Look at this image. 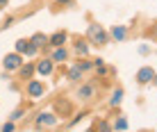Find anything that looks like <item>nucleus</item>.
I'll use <instances>...</instances> for the list:
<instances>
[{"mask_svg": "<svg viewBox=\"0 0 157 132\" xmlns=\"http://www.w3.org/2000/svg\"><path fill=\"white\" fill-rule=\"evenodd\" d=\"M86 34H89V37H91V39H94L96 43H107V34L100 30V25H91Z\"/></svg>", "mask_w": 157, "mask_h": 132, "instance_id": "nucleus-1", "label": "nucleus"}, {"mask_svg": "<svg viewBox=\"0 0 157 132\" xmlns=\"http://www.w3.org/2000/svg\"><path fill=\"white\" fill-rule=\"evenodd\" d=\"M155 78V71L150 68V66H144V68H139V73H137V82L139 84H146V82H150Z\"/></svg>", "mask_w": 157, "mask_h": 132, "instance_id": "nucleus-2", "label": "nucleus"}, {"mask_svg": "<svg viewBox=\"0 0 157 132\" xmlns=\"http://www.w3.org/2000/svg\"><path fill=\"white\" fill-rule=\"evenodd\" d=\"M18 66H21V55L18 52H12V55L5 57V68L7 71H14V68H18Z\"/></svg>", "mask_w": 157, "mask_h": 132, "instance_id": "nucleus-3", "label": "nucleus"}, {"mask_svg": "<svg viewBox=\"0 0 157 132\" xmlns=\"http://www.w3.org/2000/svg\"><path fill=\"white\" fill-rule=\"evenodd\" d=\"M28 93H30L32 98H41L43 96V84H41L39 80H32L30 84H28Z\"/></svg>", "mask_w": 157, "mask_h": 132, "instance_id": "nucleus-4", "label": "nucleus"}, {"mask_svg": "<svg viewBox=\"0 0 157 132\" xmlns=\"http://www.w3.org/2000/svg\"><path fill=\"white\" fill-rule=\"evenodd\" d=\"M36 71H39L41 75H50L52 73V59H41V62L36 64Z\"/></svg>", "mask_w": 157, "mask_h": 132, "instance_id": "nucleus-5", "label": "nucleus"}, {"mask_svg": "<svg viewBox=\"0 0 157 132\" xmlns=\"http://www.w3.org/2000/svg\"><path fill=\"white\" fill-rule=\"evenodd\" d=\"M64 41H66V32H55L52 37H48V43H50V46H55V48H59Z\"/></svg>", "mask_w": 157, "mask_h": 132, "instance_id": "nucleus-6", "label": "nucleus"}, {"mask_svg": "<svg viewBox=\"0 0 157 132\" xmlns=\"http://www.w3.org/2000/svg\"><path fill=\"white\" fill-rule=\"evenodd\" d=\"M91 96H94V87H91V84L80 87V91H78V98H80V100H89Z\"/></svg>", "mask_w": 157, "mask_h": 132, "instance_id": "nucleus-7", "label": "nucleus"}, {"mask_svg": "<svg viewBox=\"0 0 157 132\" xmlns=\"http://www.w3.org/2000/svg\"><path fill=\"white\" fill-rule=\"evenodd\" d=\"M43 123H46V125H55V123H57V118L52 116V114H41V116H39V121H36V125L41 128Z\"/></svg>", "mask_w": 157, "mask_h": 132, "instance_id": "nucleus-8", "label": "nucleus"}, {"mask_svg": "<svg viewBox=\"0 0 157 132\" xmlns=\"http://www.w3.org/2000/svg\"><path fill=\"white\" fill-rule=\"evenodd\" d=\"M30 43H32V46H36V48H41L43 43H48V37H46V34H41V32H36V34L30 39Z\"/></svg>", "mask_w": 157, "mask_h": 132, "instance_id": "nucleus-9", "label": "nucleus"}, {"mask_svg": "<svg viewBox=\"0 0 157 132\" xmlns=\"http://www.w3.org/2000/svg\"><path fill=\"white\" fill-rule=\"evenodd\" d=\"M125 34H128V30L123 25H116L114 30H112V37H114L116 41H123V39H125Z\"/></svg>", "mask_w": 157, "mask_h": 132, "instance_id": "nucleus-10", "label": "nucleus"}, {"mask_svg": "<svg viewBox=\"0 0 157 132\" xmlns=\"http://www.w3.org/2000/svg\"><path fill=\"white\" fill-rule=\"evenodd\" d=\"M32 73H34V66H32V64L21 66V78H23V80H30V78H32Z\"/></svg>", "mask_w": 157, "mask_h": 132, "instance_id": "nucleus-11", "label": "nucleus"}, {"mask_svg": "<svg viewBox=\"0 0 157 132\" xmlns=\"http://www.w3.org/2000/svg\"><path fill=\"white\" fill-rule=\"evenodd\" d=\"M66 57H68V52H66V50H64V48H62V46H59V48H57V50H55V52H52V62H64V59H66Z\"/></svg>", "mask_w": 157, "mask_h": 132, "instance_id": "nucleus-12", "label": "nucleus"}, {"mask_svg": "<svg viewBox=\"0 0 157 132\" xmlns=\"http://www.w3.org/2000/svg\"><path fill=\"white\" fill-rule=\"evenodd\" d=\"M121 100H123V89H116L112 96V105H121Z\"/></svg>", "mask_w": 157, "mask_h": 132, "instance_id": "nucleus-13", "label": "nucleus"}, {"mask_svg": "<svg viewBox=\"0 0 157 132\" xmlns=\"http://www.w3.org/2000/svg\"><path fill=\"white\" fill-rule=\"evenodd\" d=\"M30 46V41H25V39H18L16 41V52H25V48Z\"/></svg>", "mask_w": 157, "mask_h": 132, "instance_id": "nucleus-14", "label": "nucleus"}, {"mask_svg": "<svg viewBox=\"0 0 157 132\" xmlns=\"http://www.w3.org/2000/svg\"><path fill=\"white\" fill-rule=\"evenodd\" d=\"M80 75H82L80 66H73V68H71V73H68V80H80Z\"/></svg>", "mask_w": 157, "mask_h": 132, "instance_id": "nucleus-15", "label": "nucleus"}, {"mask_svg": "<svg viewBox=\"0 0 157 132\" xmlns=\"http://www.w3.org/2000/svg\"><path fill=\"white\" fill-rule=\"evenodd\" d=\"M75 50H78L80 55H86V50H89V48L84 46V41H78V46H75Z\"/></svg>", "mask_w": 157, "mask_h": 132, "instance_id": "nucleus-16", "label": "nucleus"}, {"mask_svg": "<svg viewBox=\"0 0 157 132\" xmlns=\"http://www.w3.org/2000/svg\"><path fill=\"white\" fill-rule=\"evenodd\" d=\"M114 128H118V130H125V128H128V121H125V118H118L116 123H114Z\"/></svg>", "mask_w": 157, "mask_h": 132, "instance_id": "nucleus-17", "label": "nucleus"}, {"mask_svg": "<svg viewBox=\"0 0 157 132\" xmlns=\"http://www.w3.org/2000/svg\"><path fill=\"white\" fill-rule=\"evenodd\" d=\"M25 55H28V57H32V55H36V46H32V43H30V46L25 48Z\"/></svg>", "mask_w": 157, "mask_h": 132, "instance_id": "nucleus-18", "label": "nucleus"}, {"mask_svg": "<svg viewBox=\"0 0 157 132\" xmlns=\"http://www.w3.org/2000/svg\"><path fill=\"white\" fill-rule=\"evenodd\" d=\"M78 66H80V71H89L94 64H91V62H82V64H78Z\"/></svg>", "mask_w": 157, "mask_h": 132, "instance_id": "nucleus-19", "label": "nucleus"}, {"mask_svg": "<svg viewBox=\"0 0 157 132\" xmlns=\"http://www.w3.org/2000/svg\"><path fill=\"white\" fill-rule=\"evenodd\" d=\"M21 116H23V109H16V112L12 114V121H18Z\"/></svg>", "mask_w": 157, "mask_h": 132, "instance_id": "nucleus-20", "label": "nucleus"}, {"mask_svg": "<svg viewBox=\"0 0 157 132\" xmlns=\"http://www.w3.org/2000/svg\"><path fill=\"white\" fill-rule=\"evenodd\" d=\"M139 52H141V55H148L150 48H148V46H139Z\"/></svg>", "mask_w": 157, "mask_h": 132, "instance_id": "nucleus-21", "label": "nucleus"}, {"mask_svg": "<svg viewBox=\"0 0 157 132\" xmlns=\"http://www.w3.org/2000/svg\"><path fill=\"white\" fill-rule=\"evenodd\" d=\"M2 130H5V132H9V130H14V123H5V125H2Z\"/></svg>", "mask_w": 157, "mask_h": 132, "instance_id": "nucleus-22", "label": "nucleus"}, {"mask_svg": "<svg viewBox=\"0 0 157 132\" xmlns=\"http://www.w3.org/2000/svg\"><path fill=\"white\" fill-rule=\"evenodd\" d=\"M73 0H59V5H71Z\"/></svg>", "mask_w": 157, "mask_h": 132, "instance_id": "nucleus-23", "label": "nucleus"}, {"mask_svg": "<svg viewBox=\"0 0 157 132\" xmlns=\"http://www.w3.org/2000/svg\"><path fill=\"white\" fill-rule=\"evenodd\" d=\"M5 5H7V0H0V9H2V7H5Z\"/></svg>", "mask_w": 157, "mask_h": 132, "instance_id": "nucleus-24", "label": "nucleus"}, {"mask_svg": "<svg viewBox=\"0 0 157 132\" xmlns=\"http://www.w3.org/2000/svg\"><path fill=\"white\" fill-rule=\"evenodd\" d=\"M153 80H155V84H157V75H155V78H153Z\"/></svg>", "mask_w": 157, "mask_h": 132, "instance_id": "nucleus-25", "label": "nucleus"}]
</instances>
